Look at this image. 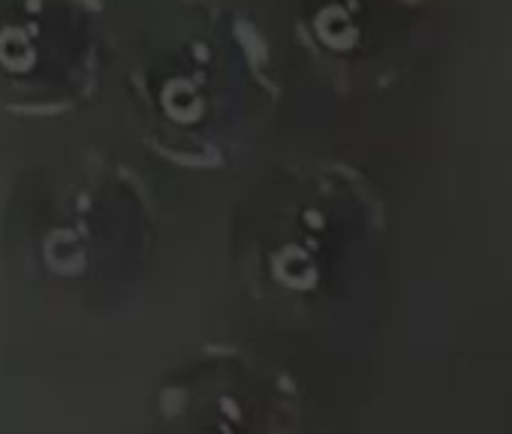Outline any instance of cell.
Instances as JSON below:
<instances>
[]
</instances>
